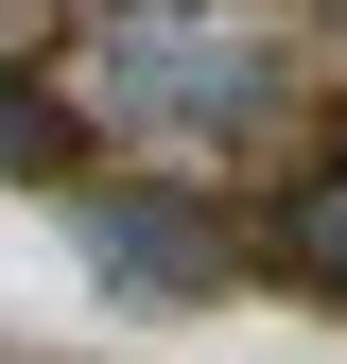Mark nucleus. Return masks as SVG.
Returning a JSON list of instances; mask_svg holds the SVG:
<instances>
[{
    "label": "nucleus",
    "mask_w": 347,
    "mask_h": 364,
    "mask_svg": "<svg viewBox=\"0 0 347 364\" xmlns=\"http://www.w3.org/2000/svg\"><path fill=\"white\" fill-rule=\"evenodd\" d=\"M53 173H70V105L35 70H0V191H53Z\"/></svg>",
    "instance_id": "nucleus-4"
},
{
    "label": "nucleus",
    "mask_w": 347,
    "mask_h": 364,
    "mask_svg": "<svg viewBox=\"0 0 347 364\" xmlns=\"http://www.w3.org/2000/svg\"><path fill=\"white\" fill-rule=\"evenodd\" d=\"M70 225H87V260H105V295H156V312L226 295V225L174 208V191H87Z\"/></svg>",
    "instance_id": "nucleus-2"
},
{
    "label": "nucleus",
    "mask_w": 347,
    "mask_h": 364,
    "mask_svg": "<svg viewBox=\"0 0 347 364\" xmlns=\"http://www.w3.org/2000/svg\"><path fill=\"white\" fill-rule=\"evenodd\" d=\"M70 87L122 139H243L278 122V18L260 0H87Z\"/></svg>",
    "instance_id": "nucleus-1"
},
{
    "label": "nucleus",
    "mask_w": 347,
    "mask_h": 364,
    "mask_svg": "<svg viewBox=\"0 0 347 364\" xmlns=\"http://www.w3.org/2000/svg\"><path fill=\"white\" fill-rule=\"evenodd\" d=\"M278 260H295L313 295H347V156H330V173H295V191H278Z\"/></svg>",
    "instance_id": "nucleus-3"
}]
</instances>
